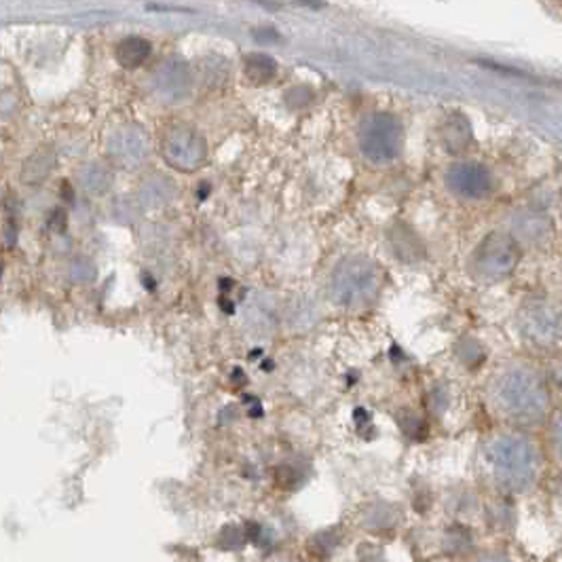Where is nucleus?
<instances>
[{
	"mask_svg": "<svg viewBox=\"0 0 562 562\" xmlns=\"http://www.w3.org/2000/svg\"><path fill=\"white\" fill-rule=\"evenodd\" d=\"M108 154L119 168L136 169L146 161L148 146L144 136L136 129H123L117 136H113L108 144Z\"/></svg>",
	"mask_w": 562,
	"mask_h": 562,
	"instance_id": "1a4fd4ad",
	"label": "nucleus"
},
{
	"mask_svg": "<svg viewBox=\"0 0 562 562\" xmlns=\"http://www.w3.org/2000/svg\"><path fill=\"white\" fill-rule=\"evenodd\" d=\"M176 192L178 189L172 180L154 176V178L142 182V186L137 189V203L144 209H161L174 199Z\"/></svg>",
	"mask_w": 562,
	"mask_h": 562,
	"instance_id": "f8f14e48",
	"label": "nucleus"
},
{
	"mask_svg": "<svg viewBox=\"0 0 562 562\" xmlns=\"http://www.w3.org/2000/svg\"><path fill=\"white\" fill-rule=\"evenodd\" d=\"M68 275H70V281H74V284L79 285H87V284H93L98 277V269L96 264H93L90 258H74L73 262H70L68 267Z\"/></svg>",
	"mask_w": 562,
	"mask_h": 562,
	"instance_id": "f3484780",
	"label": "nucleus"
},
{
	"mask_svg": "<svg viewBox=\"0 0 562 562\" xmlns=\"http://www.w3.org/2000/svg\"><path fill=\"white\" fill-rule=\"evenodd\" d=\"M446 186L461 199H487L495 189V178L488 168L480 163L463 161L446 169Z\"/></svg>",
	"mask_w": 562,
	"mask_h": 562,
	"instance_id": "6e6552de",
	"label": "nucleus"
},
{
	"mask_svg": "<svg viewBox=\"0 0 562 562\" xmlns=\"http://www.w3.org/2000/svg\"><path fill=\"white\" fill-rule=\"evenodd\" d=\"M81 189L91 197H102L113 189V172L102 163H85L76 174Z\"/></svg>",
	"mask_w": 562,
	"mask_h": 562,
	"instance_id": "ddd939ff",
	"label": "nucleus"
},
{
	"mask_svg": "<svg viewBox=\"0 0 562 562\" xmlns=\"http://www.w3.org/2000/svg\"><path fill=\"white\" fill-rule=\"evenodd\" d=\"M511 224H514L516 235L520 237L522 241H527V244H543L550 237V233H552V222H550V218L539 212H531V209L516 214Z\"/></svg>",
	"mask_w": 562,
	"mask_h": 562,
	"instance_id": "9b49d317",
	"label": "nucleus"
},
{
	"mask_svg": "<svg viewBox=\"0 0 562 562\" xmlns=\"http://www.w3.org/2000/svg\"><path fill=\"white\" fill-rule=\"evenodd\" d=\"M487 465L501 488L527 490L537 476V450L525 435L501 433L487 446Z\"/></svg>",
	"mask_w": 562,
	"mask_h": 562,
	"instance_id": "f03ea898",
	"label": "nucleus"
},
{
	"mask_svg": "<svg viewBox=\"0 0 562 562\" xmlns=\"http://www.w3.org/2000/svg\"><path fill=\"white\" fill-rule=\"evenodd\" d=\"M161 152L165 163L178 172H197L207 161L206 140L195 129L176 125L165 131L161 140Z\"/></svg>",
	"mask_w": 562,
	"mask_h": 562,
	"instance_id": "423d86ee",
	"label": "nucleus"
},
{
	"mask_svg": "<svg viewBox=\"0 0 562 562\" xmlns=\"http://www.w3.org/2000/svg\"><path fill=\"white\" fill-rule=\"evenodd\" d=\"M497 410L510 421L537 423L550 409V394L537 372L525 366H514L497 377L493 387Z\"/></svg>",
	"mask_w": 562,
	"mask_h": 562,
	"instance_id": "f257e3e1",
	"label": "nucleus"
},
{
	"mask_svg": "<svg viewBox=\"0 0 562 562\" xmlns=\"http://www.w3.org/2000/svg\"><path fill=\"white\" fill-rule=\"evenodd\" d=\"M0 275H3V262H0Z\"/></svg>",
	"mask_w": 562,
	"mask_h": 562,
	"instance_id": "a211bd4d",
	"label": "nucleus"
},
{
	"mask_svg": "<svg viewBox=\"0 0 562 562\" xmlns=\"http://www.w3.org/2000/svg\"><path fill=\"white\" fill-rule=\"evenodd\" d=\"M404 144V131L400 121L391 114L379 113L368 117L360 129L362 154L374 165H387L400 157Z\"/></svg>",
	"mask_w": 562,
	"mask_h": 562,
	"instance_id": "20e7f679",
	"label": "nucleus"
},
{
	"mask_svg": "<svg viewBox=\"0 0 562 562\" xmlns=\"http://www.w3.org/2000/svg\"><path fill=\"white\" fill-rule=\"evenodd\" d=\"M389 241H391V250L394 254L400 258L402 262H418L425 258V246L418 239L417 233L412 229L406 227V224H394L389 230Z\"/></svg>",
	"mask_w": 562,
	"mask_h": 562,
	"instance_id": "9d476101",
	"label": "nucleus"
},
{
	"mask_svg": "<svg viewBox=\"0 0 562 562\" xmlns=\"http://www.w3.org/2000/svg\"><path fill=\"white\" fill-rule=\"evenodd\" d=\"M244 70H246V76L252 82H256V85H264V82L275 79V74H277V64H275L269 55L252 53V55H246Z\"/></svg>",
	"mask_w": 562,
	"mask_h": 562,
	"instance_id": "2eb2a0df",
	"label": "nucleus"
},
{
	"mask_svg": "<svg viewBox=\"0 0 562 562\" xmlns=\"http://www.w3.org/2000/svg\"><path fill=\"white\" fill-rule=\"evenodd\" d=\"M520 261V247L514 237L505 233H490L482 239L472 256V271L480 279H505L514 273Z\"/></svg>",
	"mask_w": 562,
	"mask_h": 562,
	"instance_id": "39448f33",
	"label": "nucleus"
},
{
	"mask_svg": "<svg viewBox=\"0 0 562 562\" xmlns=\"http://www.w3.org/2000/svg\"><path fill=\"white\" fill-rule=\"evenodd\" d=\"M518 326H520V332L525 334L528 343L543 347V349L558 345V339H560L558 311L550 305H545V302H528V305L520 311V316H518Z\"/></svg>",
	"mask_w": 562,
	"mask_h": 562,
	"instance_id": "0eeeda50",
	"label": "nucleus"
},
{
	"mask_svg": "<svg viewBox=\"0 0 562 562\" xmlns=\"http://www.w3.org/2000/svg\"><path fill=\"white\" fill-rule=\"evenodd\" d=\"M53 165H55V159L51 152L38 151L24 163L21 178H24L26 184H41V182L47 180V176L51 174Z\"/></svg>",
	"mask_w": 562,
	"mask_h": 562,
	"instance_id": "dca6fc26",
	"label": "nucleus"
},
{
	"mask_svg": "<svg viewBox=\"0 0 562 562\" xmlns=\"http://www.w3.org/2000/svg\"><path fill=\"white\" fill-rule=\"evenodd\" d=\"M381 284L383 273L372 261L363 256L345 258L336 264L330 277V299L340 308L362 311L377 301Z\"/></svg>",
	"mask_w": 562,
	"mask_h": 562,
	"instance_id": "7ed1b4c3",
	"label": "nucleus"
},
{
	"mask_svg": "<svg viewBox=\"0 0 562 562\" xmlns=\"http://www.w3.org/2000/svg\"><path fill=\"white\" fill-rule=\"evenodd\" d=\"M148 55H151V43L142 36H128L117 47V62L128 70H134L144 64Z\"/></svg>",
	"mask_w": 562,
	"mask_h": 562,
	"instance_id": "4468645a",
	"label": "nucleus"
}]
</instances>
